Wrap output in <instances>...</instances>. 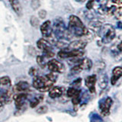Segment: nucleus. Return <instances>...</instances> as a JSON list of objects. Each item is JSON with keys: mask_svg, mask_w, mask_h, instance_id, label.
Here are the masks:
<instances>
[{"mask_svg": "<svg viewBox=\"0 0 122 122\" xmlns=\"http://www.w3.org/2000/svg\"><path fill=\"white\" fill-rule=\"evenodd\" d=\"M68 31L75 37H83L88 32V29L83 25L82 21L79 17L71 15L69 21Z\"/></svg>", "mask_w": 122, "mask_h": 122, "instance_id": "nucleus-1", "label": "nucleus"}, {"mask_svg": "<svg viewBox=\"0 0 122 122\" xmlns=\"http://www.w3.org/2000/svg\"><path fill=\"white\" fill-rule=\"evenodd\" d=\"M53 84L54 82H52L51 79H49L47 76H34V79L33 80V86L37 90L42 92H48L53 87Z\"/></svg>", "mask_w": 122, "mask_h": 122, "instance_id": "nucleus-2", "label": "nucleus"}, {"mask_svg": "<svg viewBox=\"0 0 122 122\" xmlns=\"http://www.w3.org/2000/svg\"><path fill=\"white\" fill-rule=\"evenodd\" d=\"M99 31H100V37H102V42L104 44L110 43L116 37L115 30H114L112 25L109 24H106L101 27Z\"/></svg>", "mask_w": 122, "mask_h": 122, "instance_id": "nucleus-3", "label": "nucleus"}, {"mask_svg": "<svg viewBox=\"0 0 122 122\" xmlns=\"http://www.w3.org/2000/svg\"><path fill=\"white\" fill-rule=\"evenodd\" d=\"M84 54L82 50H71V49H63L58 53V56L60 58H78L81 57Z\"/></svg>", "mask_w": 122, "mask_h": 122, "instance_id": "nucleus-4", "label": "nucleus"}, {"mask_svg": "<svg viewBox=\"0 0 122 122\" xmlns=\"http://www.w3.org/2000/svg\"><path fill=\"white\" fill-rule=\"evenodd\" d=\"M53 31L58 38H62L66 35V27L62 20H56L53 26Z\"/></svg>", "mask_w": 122, "mask_h": 122, "instance_id": "nucleus-5", "label": "nucleus"}, {"mask_svg": "<svg viewBox=\"0 0 122 122\" xmlns=\"http://www.w3.org/2000/svg\"><path fill=\"white\" fill-rule=\"evenodd\" d=\"M47 67L51 72H56V73H62L64 71V66L63 65V63L55 59L48 61Z\"/></svg>", "mask_w": 122, "mask_h": 122, "instance_id": "nucleus-6", "label": "nucleus"}, {"mask_svg": "<svg viewBox=\"0 0 122 122\" xmlns=\"http://www.w3.org/2000/svg\"><path fill=\"white\" fill-rule=\"evenodd\" d=\"M112 105V99L110 97H108L105 100L99 105V108L102 116L107 117L110 114V108Z\"/></svg>", "mask_w": 122, "mask_h": 122, "instance_id": "nucleus-7", "label": "nucleus"}, {"mask_svg": "<svg viewBox=\"0 0 122 122\" xmlns=\"http://www.w3.org/2000/svg\"><path fill=\"white\" fill-rule=\"evenodd\" d=\"M15 102V106L19 110L21 109L24 107L26 100L28 99V94L25 92H21L16 95L14 97Z\"/></svg>", "mask_w": 122, "mask_h": 122, "instance_id": "nucleus-8", "label": "nucleus"}, {"mask_svg": "<svg viewBox=\"0 0 122 122\" xmlns=\"http://www.w3.org/2000/svg\"><path fill=\"white\" fill-rule=\"evenodd\" d=\"M41 31L43 36L47 37H51L53 34V27L51 22L50 21H47L44 22L41 25Z\"/></svg>", "mask_w": 122, "mask_h": 122, "instance_id": "nucleus-9", "label": "nucleus"}, {"mask_svg": "<svg viewBox=\"0 0 122 122\" xmlns=\"http://www.w3.org/2000/svg\"><path fill=\"white\" fill-rule=\"evenodd\" d=\"M97 82V77L95 75H92L87 76L85 79V84L89 89L91 93H94L95 92V83Z\"/></svg>", "mask_w": 122, "mask_h": 122, "instance_id": "nucleus-10", "label": "nucleus"}, {"mask_svg": "<svg viewBox=\"0 0 122 122\" xmlns=\"http://www.w3.org/2000/svg\"><path fill=\"white\" fill-rule=\"evenodd\" d=\"M86 45H87V42L86 41L79 40V41H75L71 42L66 48L71 50H83L86 47Z\"/></svg>", "mask_w": 122, "mask_h": 122, "instance_id": "nucleus-11", "label": "nucleus"}, {"mask_svg": "<svg viewBox=\"0 0 122 122\" xmlns=\"http://www.w3.org/2000/svg\"><path fill=\"white\" fill-rule=\"evenodd\" d=\"M37 47L41 49L44 53L52 51L51 44L50 43L49 41H47V40L43 39V38H42V39H40L37 42Z\"/></svg>", "mask_w": 122, "mask_h": 122, "instance_id": "nucleus-12", "label": "nucleus"}, {"mask_svg": "<svg viewBox=\"0 0 122 122\" xmlns=\"http://www.w3.org/2000/svg\"><path fill=\"white\" fill-rule=\"evenodd\" d=\"M122 76V67L117 66L112 71V76L111 78V83L112 85H115L117 80Z\"/></svg>", "mask_w": 122, "mask_h": 122, "instance_id": "nucleus-13", "label": "nucleus"}, {"mask_svg": "<svg viewBox=\"0 0 122 122\" xmlns=\"http://www.w3.org/2000/svg\"><path fill=\"white\" fill-rule=\"evenodd\" d=\"M63 93V89L58 86H53L49 90V95L52 98H56L62 96Z\"/></svg>", "mask_w": 122, "mask_h": 122, "instance_id": "nucleus-14", "label": "nucleus"}, {"mask_svg": "<svg viewBox=\"0 0 122 122\" xmlns=\"http://www.w3.org/2000/svg\"><path fill=\"white\" fill-rule=\"evenodd\" d=\"M30 89V85L27 82H19L14 87V91L18 92H26Z\"/></svg>", "mask_w": 122, "mask_h": 122, "instance_id": "nucleus-15", "label": "nucleus"}, {"mask_svg": "<svg viewBox=\"0 0 122 122\" xmlns=\"http://www.w3.org/2000/svg\"><path fill=\"white\" fill-rule=\"evenodd\" d=\"M9 3L15 12L19 16H21L22 14V7L18 0H9Z\"/></svg>", "mask_w": 122, "mask_h": 122, "instance_id": "nucleus-16", "label": "nucleus"}, {"mask_svg": "<svg viewBox=\"0 0 122 122\" xmlns=\"http://www.w3.org/2000/svg\"><path fill=\"white\" fill-rule=\"evenodd\" d=\"M78 65L82 69V70H89L92 66V62L89 58H84L79 61Z\"/></svg>", "mask_w": 122, "mask_h": 122, "instance_id": "nucleus-17", "label": "nucleus"}, {"mask_svg": "<svg viewBox=\"0 0 122 122\" xmlns=\"http://www.w3.org/2000/svg\"><path fill=\"white\" fill-rule=\"evenodd\" d=\"M0 86L3 87L5 91L11 88V79L9 76H2L0 78Z\"/></svg>", "mask_w": 122, "mask_h": 122, "instance_id": "nucleus-18", "label": "nucleus"}, {"mask_svg": "<svg viewBox=\"0 0 122 122\" xmlns=\"http://www.w3.org/2000/svg\"><path fill=\"white\" fill-rule=\"evenodd\" d=\"M46 59H47V57H45L44 55L43 56H38L37 57V64L39 65V66L42 68L44 69L47 66V62L46 61Z\"/></svg>", "mask_w": 122, "mask_h": 122, "instance_id": "nucleus-19", "label": "nucleus"}, {"mask_svg": "<svg viewBox=\"0 0 122 122\" xmlns=\"http://www.w3.org/2000/svg\"><path fill=\"white\" fill-rule=\"evenodd\" d=\"M67 96L69 98H72L77 95H80V90H78L76 88H70L66 92Z\"/></svg>", "mask_w": 122, "mask_h": 122, "instance_id": "nucleus-20", "label": "nucleus"}, {"mask_svg": "<svg viewBox=\"0 0 122 122\" xmlns=\"http://www.w3.org/2000/svg\"><path fill=\"white\" fill-rule=\"evenodd\" d=\"M43 100V96H41V95H38L36 98H33L31 101L30 102V106L31 107V108H35V107L38 105L40 104V102Z\"/></svg>", "mask_w": 122, "mask_h": 122, "instance_id": "nucleus-21", "label": "nucleus"}, {"mask_svg": "<svg viewBox=\"0 0 122 122\" xmlns=\"http://www.w3.org/2000/svg\"><path fill=\"white\" fill-rule=\"evenodd\" d=\"M30 22V24H31V25L34 27H37L38 25H39V20L34 16H31Z\"/></svg>", "mask_w": 122, "mask_h": 122, "instance_id": "nucleus-22", "label": "nucleus"}, {"mask_svg": "<svg viewBox=\"0 0 122 122\" xmlns=\"http://www.w3.org/2000/svg\"><path fill=\"white\" fill-rule=\"evenodd\" d=\"M30 5H31L33 9H37L41 5V2H40L39 0H32Z\"/></svg>", "mask_w": 122, "mask_h": 122, "instance_id": "nucleus-23", "label": "nucleus"}, {"mask_svg": "<svg viewBox=\"0 0 122 122\" xmlns=\"http://www.w3.org/2000/svg\"><path fill=\"white\" fill-rule=\"evenodd\" d=\"M47 107L46 105H43V106H41L40 108H38L37 110V112L38 114H45L47 112Z\"/></svg>", "mask_w": 122, "mask_h": 122, "instance_id": "nucleus-24", "label": "nucleus"}, {"mask_svg": "<svg viewBox=\"0 0 122 122\" xmlns=\"http://www.w3.org/2000/svg\"><path fill=\"white\" fill-rule=\"evenodd\" d=\"M72 102L75 105H77L80 103V95H77L72 98Z\"/></svg>", "mask_w": 122, "mask_h": 122, "instance_id": "nucleus-25", "label": "nucleus"}, {"mask_svg": "<svg viewBox=\"0 0 122 122\" xmlns=\"http://www.w3.org/2000/svg\"><path fill=\"white\" fill-rule=\"evenodd\" d=\"M37 70L34 67H31L29 70V74L32 76H37Z\"/></svg>", "mask_w": 122, "mask_h": 122, "instance_id": "nucleus-26", "label": "nucleus"}, {"mask_svg": "<svg viewBox=\"0 0 122 122\" xmlns=\"http://www.w3.org/2000/svg\"><path fill=\"white\" fill-rule=\"evenodd\" d=\"M94 4H95V1L94 0H89V2H87V4H86V8L88 9H92L93 8V6H94Z\"/></svg>", "mask_w": 122, "mask_h": 122, "instance_id": "nucleus-27", "label": "nucleus"}, {"mask_svg": "<svg viewBox=\"0 0 122 122\" xmlns=\"http://www.w3.org/2000/svg\"><path fill=\"white\" fill-rule=\"evenodd\" d=\"M38 15H39V17L41 19H44L46 18V16H47V11L45 10H41L39 11V13H38Z\"/></svg>", "mask_w": 122, "mask_h": 122, "instance_id": "nucleus-28", "label": "nucleus"}, {"mask_svg": "<svg viewBox=\"0 0 122 122\" xmlns=\"http://www.w3.org/2000/svg\"><path fill=\"white\" fill-rule=\"evenodd\" d=\"M112 2L117 5H122V0H112Z\"/></svg>", "mask_w": 122, "mask_h": 122, "instance_id": "nucleus-29", "label": "nucleus"}, {"mask_svg": "<svg viewBox=\"0 0 122 122\" xmlns=\"http://www.w3.org/2000/svg\"><path fill=\"white\" fill-rule=\"evenodd\" d=\"M117 49H118V51H119L122 52V41L117 45Z\"/></svg>", "mask_w": 122, "mask_h": 122, "instance_id": "nucleus-30", "label": "nucleus"}, {"mask_svg": "<svg viewBox=\"0 0 122 122\" xmlns=\"http://www.w3.org/2000/svg\"><path fill=\"white\" fill-rule=\"evenodd\" d=\"M117 27L119 28L122 29V23L121 22H118V24H117Z\"/></svg>", "mask_w": 122, "mask_h": 122, "instance_id": "nucleus-31", "label": "nucleus"}, {"mask_svg": "<svg viewBox=\"0 0 122 122\" xmlns=\"http://www.w3.org/2000/svg\"><path fill=\"white\" fill-rule=\"evenodd\" d=\"M76 1H78V2H85L86 0H76Z\"/></svg>", "mask_w": 122, "mask_h": 122, "instance_id": "nucleus-32", "label": "nucleus"}, {"mask_svg": "<svg viewBox=\"0 0 122 122\" xmlns=\"http://www.w3.org/2000/svg\"><path fill=\"white\" fill-rule=\"evenodd\" d=\"M2 91L1 89H0V95H1V94H2Z\"/></svg>", "mask_w": 122, "mask_h": 122, "instance_id": "nucleus-33", "label": "nucleus"}]
</instances>
